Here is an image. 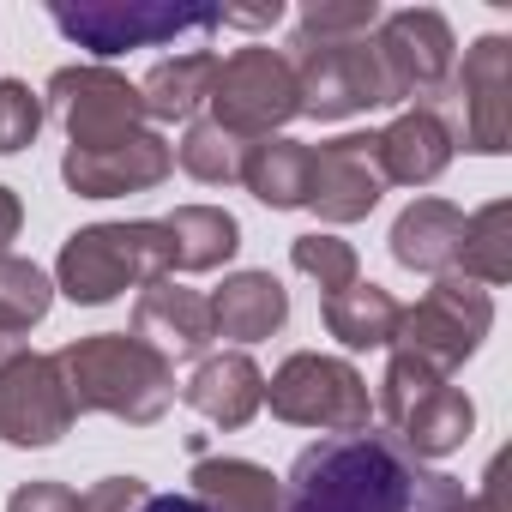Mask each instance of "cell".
Here are the masks:
<instances>
[{
	"label": "cell",
	"mask_w": 512,
	"mask_h": 512,
	"mask_svg": "<svg viewBox=\"0 0 512 512\" xmlns=\"http://www.w3.org/2000/svg\"><path fill=\"white\" fill-rule=\"evenodd\" d=\"M133 338L151 344L169 368L187 362V356H205V344L217 338L211 332V296H199L187 284H169V278L145 284L139 302H133Z\"/></svg>",
	"instance_id": "obj_16"
},
{
	"label": "cell",
	"mask_w": 512,
	"mask_h": 512,
	"mask_svg": "<svg viewBox=\"0 0 512 512\" xmlns=\"http://www.w3.org/2000/svg\"><path fill=\"white\" fill-rule=\"evenodd\" d=\"M175 169V145L163 133H133L121 145H103V151H73L61 157V175L79 199H127V193H151L163 187Z\"/></svg>",
	"instance_id": "obj_15"
},
{
	"label": "cell",
	"mask_w": 512,
	"mask_h": 512,
	"mask_svg": "<svg viewBox=\"0 0 512 512\" xmlns=\"http://www.w3.org/2000/svg\"><path fill=\"white\" fill-rule=\"evenodd\" d=\"M308 157H314V145L284 139V133L278 139H253L247 157H241V181L260 205L296 211V205H308Z\"/></svg>",
	"instance_id": "obj_24"
},
{
	"label": "cell",
	"mask_w": 512,
	"mask_h": 512,
	"mask_svg": "<svg viewBox=\"0 0 512 512\" xmlns=\"http://www.w3.org/2000/svg\"><path fill=\"white\" fill-rule=\"evenodd\" d=\"M374 55L392 79V97L398 103H434L452 79V25L434 13V7H404V13H386L374 25Z\"/></svg>",
	"instance_id": "obj_12"
},
{
	"label": "cell",
	"mask_w": 512,
	"mask_h": 512,
	"mask_svg": "<svg viewBox=\"0 0 512 512\" xmlns=\"http://www.w3.org/2000/svg\"><path fill=\"white\" fill-rule=\"evenodd\" d=\"M181 398L205 422H217V428H247L253 416L266 410V374H260V362H253V356L223 350V356H205L193 368V380L181 386Z\"/></svg>",
	"instance_id": "obj_18"
},
{
	"label": "cell",
	"mask_w": 512,
	"mask_h": 512,
	"mask_svg": "<svg viewBox=\"0 0 512 512\" xmlns=\"http://www.w3.org/2000/svg\"><path fill=\"white\" fill-rule=\"evenodd\" d=\"M380 7L374 0H308L296 13V43H356L374 37Z\"/></svg>",
	"instance_id": "obj_29"
},
{
	"label": "cell",
	"mask_w": 512,
	"mask_h": 512,
	"mask_svg": "<svg viewBox=\"0 0 512 512\" xmlns=\"http://www.w3.org/2000/svg\"><path fill=\"white\" fill-rule=\"evenodd\" d=\"M187 482L205 512H278L284 494V482L253 458H199Z\"/></svg>",
	"instance_id": "obj_22"
},
{
	"label": "cell",
	"mask_w": 512,
	"mask_h": 512,
	"mask_svg": "<svg viewBox=\"0 0 512 512\" xmlns=\"http://www.w3.org/2000/svg\"><path fill=\"white\" fill-rule=\"evenodd\" d=\"M464 482L404 452L392 434H332L308 446L278 494V512H458Z\"/></svg>",
	"instance_id": "obj_1"
},
{
	"label": "cell",
	"mask_w": 512,
	"mask_h": 512,
	"mask_svg": "<svg viewBox=\"0 0 512 512\" xmlns=\"http://www.w3.org/2000/svg\"><path fill=\"white\" fill-rule=\"evenodd\" d=\"M211 79H217V55L211 49H181L169 61H157L139 85V103H145V121H193L199 103L211 97Z\"/></svg>",
	"instance_id": "obj_23"
},
{
	"label": "cell",
	"mask_w": 512,
	"mask_h": 512,
	"mask_svg": "<svg viewBox=\"0 0 512 512\" xmlns=\"http://www.w3.org/2000/svg\"><path fill=\"white\" fill-rule=\"evenodd\" d=\"M157 278H169V241H163V223H151V217L73 229L55 260V290L73 308H103L121 290H145Z\"/></svg>",
	"instance_id": "obj_3"
},
{
	"label": "cell",
	"mask_w": 512,
	"mask_h": 512,
	"mask_svg": "<svg viewBox=\"0 0 512 512\" xmlns=\"http://www.w3.org/2000/svg\"><path fill=\"white\" fill-rule=\"evenodd\" d=\"M458 512H506V452L488 464V488H482L476 500H464Z\"/></svg>",
	"instance_id": "obj_34"
},
{
	"label": "cell",
	"mask_w": 512,
	"mask_h": 512,
	"mask_svg": "<svg viewBox=\"0 0 512 512\" xmlns=\"http://www.w3.org/2000/svg\"><path fill=\"white\" fill-rule=\"evenodd\" d=\"M284 19V7H278V0H272V7H223V25H241V31H272Z\"/></svg>",
	"instance_id": "obj_35"
},
{
	"label": "cell",
	"mask_w": 512,
	"mask_h": 512,
	"mask_svg": "<svg viewBox=\"0 0 512 512\" xmlns=\"http://www.w3.org/2000/svg\"><path fill=\"white\" fill-rule=\"evenodd\" d=\"M290 67H296V103L314 121H350V115L398 103L368 37H356V43H296Z\"/></svg>",
	"instance_id": "obj_9"
},
{
	"label": "cell",
	"mask_w": 512,
	"mask_h": 512,
	"mask_svg": "<svg viewBox=\"0 0 512 512\" xmlns=\"http://www.w3.org/2000/svg\"><path fill=\"white\" fill-rule=\"evenodd\" d=\"M49 302H55V284H49L31 260H13V253H0V332L19 338V332L43 326Z\"/></svg>",
	"instance_id": "obj_28"
},
{
	"label": "cell",
	"mask_w": 512,
	"mask_h": 512,
	"mask_svg": "<svg viewBox=\"0 0 512 512\" xmlns=\"http://www.w3.org/2000/svg\"><path fill=\"white\" fill-rule=\"evenodd\" d=\"M49 19L91 55L199 49L211 31H223V7H187V0H85V7H49Z\"/></svg>",
	"instance_id": "obj_4"
},
{
	"label": "cell",
	"mask_w": 512,
	"mask_h": 512,
	"mask_svg": "<svg viewBox=\"0 0 512 512\" xmlns=\"http://www.w3.org/2000/svg\"><path fill=\"white\" fill-rule=\"evenodd\" d=\"M290 266H296L302 278H314L326 296L350 290V284H356V272H362L356 247H350V241H338V235H296V241H290Z\"/></svg>",
	"instance_id": "obj_30"
},
{
	"label": "cell",
	"mask_w": 512,
	"mask_h": 512,
	"mask_svg": "<svg viewBox=\"0 0 512 512\" xmlns=\"http://www.w3.org/2000/svg\"><path fill=\"white\" fill-rule=\"evenodd\" d=\"M49 103L73 139V151H103V145H121L133 133H145V103H139V85H127L115 67H61L49 79Z\"/></svg>",
	"instance_id": "obj_11"
},
{
	"label": "cell",
	"mask_w": 512,
	"mask_h": 512,
	"mask_svg": "<svg viewBox=\"0 0 512 512\" xmlns=\"http://www.w3.org/2000/svg\"><path fill=\"white\" fill-rule=\"evenodd\" d=\"M458 139H452V121L428 103L404 109L398 121H386L374 133V163H380V181H398V187H428L446 175Z\"/></svg>",
	"instance_id": "obj_17"
},
{
	"label": "cell",
	"mask_w": 512,
	"mask_h": 512,
	"mask_svg": "<svg viewBox=\"0 0 512 512\" xmlns=\"http://www.w3.org/2000/svg\"><path fill=\"white\" fill-rule=\"evenodd\" d=\"M151 500V488L139 476H103L91 494H79V512H139Z\"/></svg>",
	"instance_id": "obj_32"
},
{
	"label": "cell",
	"mask_w": 512,
	"mask_h": 512,
	"mask_svg": "<svg viewBox=\"0 0 512 512\" xmlns=\"http://www.w3.org/2000/svg\"><path fill=\"white\" fill-rule=\"evenodd\" d=\"M284 320H290V296L272 272H235L211 296V332L235 338V344H260V338L284 332Z\"/></svg>",
	"instance_id": "obj_20"
},
{
	"label": "cell",
	"mask_w": 512,
	"mask_h": 512,
	"mask_svg": "<svg viewBox=\"0 0 512 512\" xmlns=\"http://www.w3.org/2000/svg\"><path fill=\"white\" fill-rule=\"evenodd\" d=\"M157 223L169 241V272H217L241 247V223L223 205H175Z\"/></svg>",
	"instance_id": "obj_21"
},
{
	"label": "cell",
	"mask_w": 512,
	"mask_h": 512,
	"mask_svg": "<svg viewBox=\"0 0 512 512\" xmlns=\"http://www.w3.org/2000/svg\"><path fill=\"white\" fill-rule=\"evenodd\" d=\"M139 512H205V506H199L193 494H151Z\"/></svg>",
	"instance_id": "obj_37"
},
{
	"label": "cell",
	"mask_w": 512,
	"mask_h": 512,
	"mask_svg": "<svg viewBox=\"0 0 512 512\" xmlns=\"http://www.w3.org/2000/svg\"><path fill=\"white\" fill-rule=\"evenodd\" d=\"M458 278L482 284V290H500L512 278V205L494 199L482 205L476 217H464V235H458Z\"/></svg>",
	"instance_id": "obj_26"
},
{
	"label": "cell",
	"mask_w": 512,
	"mask_h": 512,
	"mask_svg": "<svg viewBox=\"0 0 512 512\" xmlns=\"http://www.w3.org/2000/svg\"><path fill=\"white\" fill-rule=\"evenodd\" d=\"M374 410L392 422V440L404 452H416L422 464L458 452L470 440V428H476V404L446 374H434L428 362L398 356V350H392V362L380 374V404Z\"/></svg>",
	"instance_id": "obj_5"
},
{
	"label": "cell",
	"mask_w": 512,
	"mask_h": 512,
	"mask_svg": "<svg viewBox=\"0 0 512 512\" xmlns=\"http://www.w3.org/2000/svg\"><path fill=\"white\" fill-rule=\"evenodd\" d=\"M19 223H25V205H19V193H13V187H0V253H7V247L19 241Z\"/></svg>",
	"instance_id": "obj_36"
},
{
	"label": "cell",
	"mask_w": 512,
	"mask_h": 512,
	"mask_svg": "<svg viewBox=\"0 0 512 512\" xmlns=\"http://www.w3.org/2000/svg\"><path fill=\"white\" fill-rule=\"evenodd\" d=\"M7 512H79V494L67 482H25V488H13Z\"/></svg>",
	"instance_id": "obj_33"
},
{
	"label": "cell",
	"mask_w": 512,
	"mask_h": 512,
	"mask_svg": "<svg viewBox=\"0 0 512 512\" xmlns=\"http://www.w3.org/2000/svg\"><path fill=\"white\" fill-rule=\"evenodd\" d=\"M398 314H404V302L380 284H362V278L350 290L326 296V332L344 350H386L398 338Z\"/></svg>",
	"instance_id": "obj_25"
},
{
	"label": "cell",
	"mask_w": 512,
	"mask_h": 512,
	"mask_svg": "<svg viewBox=\"0 0 512 512\" xmlns=\"http://www.w3.org/2000/svg\"><path fill=\"white\" fill-rule=\"evenodd\" d=\"M386 181L374 163V133H344L314 145L308 157V211H320V223H362L380 205Z\"/></svg>",
	"instance_id": "obj_14"
},
{
	"label": "cell",
	"mask_w": 512,
	"mask_h": 512,
	"mask_svg": "<svg viewBox=\"0 0 512 512\" xmlns=\"http://www.w3.org/2000/svg\"><path fill=\"white\" fill-rule=\"evenodd\" d=\"M458 235H464V211L446 205V199H416L398 211L392 223V260L404 272H422V278H446L458 266Z\"/></svg>",
	"instance_id": "obj_19"
},
{
	"label": "cell",
	"mask_w": 512,
	"mask_h": 512,
	"mask_svg": "<svg viewBox=\"0 0 512 512\" xmlns=\"http://www.w3.org/2000/svg\"><path fill=\"white\" fill-rule=\"evenodd\" d=\"M73 398L67 380L55 368V356H31L19 350L7 368H0V440L7 446H55L73 428Z\"/></svg>",
	"instance_id": "obj_13"
},
{
	"label": "cell",
	"mask_w": 512,
	"mask_h": 512,
	"mask_svg": "<svg viewBox=\"0 0 512 512\" xmlns=\"http://www.w3.org/2000/svg\"><path fill=\"white\" fill-rule=\"evenodd\" d=\"M211 121L235 139H278L284 121L302 115L296 103V67L290 55L253 43V49H235L229 61H217V79H211Z\"/></svg>",
	"instance_id": "obj_7"
},
{
	"label": "cell",
	"mask_w": 512,
	"mask_h": 512,
	"mask_svg": "<svg viewBox=\"0 0 512 512\" xmlns=\"http://www.w3.org/2000/svg\"><path fill=\"white\" fill-rule=\"evenodd\" d=\"M13 356H19V338H7V332H0V368H7Z\"/></svg>",
	"instance_id": "obj_38"
},
{
	"label": "cell",
	"mask_w": 512,
	"mask_h": 512,
	"mask_svg": "<svg viewBox=\"0 0 512 512\" xmlns=\"http://www.w3.org/2000/svg\"><path fill=\"white\" fill-rule=\"evenodd\" d=\"M241 157H247V139L223 133L217 121H187V133H181V145H175V163H181L193 181H205V187L241 181Z\"/></svg>",
	"instance_id": "obj_27"
},
{
	"label": "cell",
	"mask_w": 512,
	"mask_h": 512,
	"mask_svg": "<svg viewBox=\"0 0 512 512\" xmlns=\"http://www.w3.org/2000/svg\"><path fill=\"white\" fill-rule=\"evenodd\" d=\"M37 133H43V97L19 79H0V157L37 145Z\"/></svg>",
	"instance_id": "obj_31"
},
{
	"label": "cell",
	"mask_w": 512,
	"mask_h": 512,
	"mask_svg": "<svg viewBox=\"0 0 512 512\" xmlns=\"http://www.w3.org/2000/svg\"><path fill=\"white\" fill-rule=\"evenodd\" d=\"M266 404L278 422L320 428V434H368V422H374L368 380L344 356H320V350L284 356L278 374L266 380Z\"/></svg>",
	"instance_id": "obj_6"
},
{
	"label": "cell",
	"mask_w": 512,
	"mask_h": 512,
	"mask_svg": "<svg viewBox=\"0 0 512 512\" xmlns=\"http://www.w3.org/2000/svg\"><path fill=\"white\" fill-rule=\"evenodd\" d=\"M55 368H61L67 398H73L79 416L97 410V416L133 422V428H151L175 404V368L151 344H139L133 332L73 338L67 350H55Z\"/></svg>",
	"instance_id": "obj_2"
},
{
	"label": "cell",
	"mask_w": 512,
	"mask_h": 512,
	"mask_svg": "<svg viewBox=\"0 0 512 512\" xmlns=\"http://www.w3.org/2000/svg\"><path fill=\"white\" fill-rule=\"evenodd\" d=\"M488 326H494V302H488V290L470 284V278H458V272H446V278H434V290H428L416 308L398 314V338H392V350L428 362L434 374H452V368H464V362L482 350Z\"/></svg>",
	"instance_id": "obj_8"
},
{
	"label": "cell",
	"mask_w": 512,
	"mask_h": 512,
	"mask_svg": "<svg viewBox=\"0 0 512 512\" xmlns=\"http://www.w3.org/2000/svg\"><path fill=\"white\" fill-rule=\"evenodd\" d=\"M440 103H458L452 139H464L482 157L512 151V43L506 37H476L464 49V67H452L446 91L428 109H440Z\"/></svg>",
	"instance_id": "obj_10"
}]
</instances>
